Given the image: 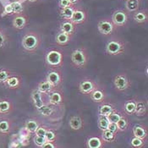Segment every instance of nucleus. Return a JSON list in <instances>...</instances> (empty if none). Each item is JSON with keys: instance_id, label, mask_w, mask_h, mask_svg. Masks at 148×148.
<instances>
[{"instance_id": "f257e3e1", "label": "nucleus", "mask_w": 148, "mask_h": 148, "mask_svg": "<svg viewBox=\"0 0 148 148\" xmlns=\"http://www.w3.org/2000/svg\"><path fill=\"white\" fill-rule=\"evenodd\" d=\"M42 37L38 32L34 31H29L24 35L21 41V44L24 50L27 53H35L42 45Z\"/></svg>"}, {"instance_id": "f03ea898", "label": "nucleus", "mask_w": 148, "mask_h": 148, "mask_svg": "<svg viewBox=\"0 0 148 148\" xmlns=\"http://www.w3.org/2000/svg\"><path fill=\"white\" fill-rule=\"evenodd\" d=\"M45 63L47 67L58 69L64 64V53L61 49L51 48L45 54Z\"/></svg>"}, {"instance_id": "7ed1b4c3", "label": "nucleus", "mask_w": 148, "mask_h": 148, "mask_svg": "<svg viewBox=\"0 0 148 148\" xmlns=\"http://www.w3.org/2000/svg\"><path fill=\"white\" fill-rule=\"evenodd\" d=\"M126 51V44L123 39L119 37L111 38L106 44L105 52L110 56H118L124 54Z\"/></svg>"}, {"instance_id": "20e7f679", "label": "nucleus", "mask_w": 148, "mask_h": 148, "mask_svg": "<svg viewBox=\"0 0 148 148\" xmlns=\"http://www.w3.org/2000/svg\"><path fill=\"white\" fill-rule=\"evenodd\" d=\"M89 54L84 47L75 48L71 53V63L74 67L77 69H84L88 64Z\"/></svg>"}, {"instance_id": "39448f33", "label": "nucleus", "mask_w": 148, "mask_h": 148, "mask_svg": "<svg viewBox=\"0 0 148 148\" xmlns=\"http://www.w3.org/2000/svg\"><path fill=\"white\" fill-rule=\"evenodd\" d=\"M116 26L109 18H103L97 23V30L104 36H110L116 31Z\"/></svg>"}, {"instance_id": "423d86ee", "label": "nucleus", "mask_w": 148, "mask_h": 148, "mask_svg": "<svg viewBox=\"0 0 148 148\" xmlns=\"http://www.w3.org/2000/svg\"><path fill=\"white\" fill-rule=\"evenodd\" d=\"M114 86L119 91H125L131 87V80L125 73H120L115 75Z\"/></svg>"}, {"instance_id": "0eeeda50", "label": "nucleus", "mask_w": 148, "mask_h": 148, "mask_svg": "<svg viewBox=\"0 0 148 148\" xmlns=\"http://www.w3.org/2000/svg\"><path fill=\"white\" fill-rule=\"evenodd\" d=\"M129 19H130V14L126 11L125 10H123V9L115 10L113 13L112 18H111L114 25L117 28L123 27L126 25L127 23L129 22Z\"/></svg>"}, {"instance_id": "6e6552de", "label": "nucleus", "mask_w": 148, "mask_h": 148, "mask_svg": "<svg viewBox=\"0 0 148 148\" xmlns=\"http://www.w3.org/2000/svg\"><path fill=\"white\" fill-rule=\"evenodd\" d=\"M46 80L49 82V84L53 87V88H57L62 83H63V74L60 70H58V69H52L47 75Z\"/></svg>"}, {"instance_id": "1a4fd4ad", "label": "nucleus", "mask_w": 148, "mask_h": 148, "mask_svg": "<svg viewBox=\"0 0 148 148\" xmlns=\"http://www.w3.org/2000/svg\"><path fill=\"white\" fill-rule=\"evenodd\" d=\"M29 24V16L25 14L21 13L14 15L12 20V25L15 30H23Z\"/></svg>"}, {"instance_id": "9d476101", "label": "nucleus", "mask_w": 148, "mask_h": 148, "mask_svg": "<svg viewBox=\"0 0 148 148\" xmlns=\"http://www.w3.org/2000/svg\"><path fill=\"white\" fill-rule=\"evenodd\" d=\"M87 18H88L87 11L85 9L75 7L70 21L74 23L75 25H77L84 24L87 21Z\"/></svg>"}, {"instance_id": "9b49d317", "label": "nucleus", "mask_w": 148, "mask_h": 148, "mask_svg": "<svg viewBox=\"0 0 148 148\" xmlns=\"http://www.w3.org/2000/svg\"><path fill=\"white\" fill-rule=\"evenodd\" d=\"M97 84L93 80L89 78H85L80 82L78 89L80 93L83 95H90L91 91L97 87Z\"/></svg>"}, {"instance_id": "f8f14e48", "label": "nucleus", "mask_w": 148, "mask_h": 148, "mask_svg": "<svg viewBox=\"0 0 148 148\" xmlns=\"http://www.w3.org/2000/svg\"><path fill=\"white\" fill-rule=\"evenodd\" d=\"M59 32L73 36L76 32V25H75L71 21H63L59 25Z\"/></svg>"}, {"instance_id": "ddd939ff", "label": "nucleus", "mask_w": 148, "mask_h": 148, "mask_svg": "<svg viewBox=\"0 0 148 148\" xmlns=\"http://www.w3.org/2000/svg\"><path fill=\"white\" fill-rule=\"evenodd\" d=\"M91 100L95 103H102L104 101L105 97H106V92L105 90L103 89L102 86H97V87L91 91L90 94Z\"/></svg>"}, {"instance_id": "4468645a", "label": "nucleus", "mask_w": 148, "mask_h": 148, "mask_svg": "<svg viewBox=\"0 0 148 148\" xmlns=\"http://www.w3.org/2000/svg\"><path fill=\"white\" fill-rule=\"evenodd\" d=\"M133 19L135 22L142 25L147 22L148 21V11L147 9L144 10H139L136 12L133 13Z\"/></svg>"}, {"instance_id": "2eb2a0df", "label": "nucleus", "mask_w": 148, "mask_h": 148, "mask_svg": "<svg viewBox=\"0 0 148 148\" xmlns=\"http://www.w3.org/2000/svg\"><path fill=\"white\" fill-rule=\"evenodd\" d=\"M4 85L9 89H18L21 86V79L18 75H11L4 82Z\"/></svg>"}, {"instance_id": "dca6fc26", "label": "nucleus", "mask_w": 148, "mask_h": 148, "mask_svg": "<svg viewBox=\"0 0 148 148\" xmlns=\"http://www.w3.org/2000/svg\"><path fill=\"white\" fill-rule=\"evenodd\" d=\"M71 38L72 36L65 33H63L61 32H58L55 36V42L60 47H64V46L68 45L71 41Z\"/></svg>"}, {"instance_id": "f3484780", "label": "nucleus", "mask_w": 148, "mask_h": 148, "mask_svg": "<svg viewBox=\"0 0 148 148\" xmlns=\"http://www.w3.org/2000/svg\"><path fill=\"white\" fill-rule=\"evenodd\" d=\"M140 6V0H127L125 1V10L129 14L135 13L139 10Z\"/></svg>"}, {"instance_id": "a211bd4d", "label": "nucleus", "mask_w": 148, "mask_h": 148, "mask_svg": "<svg viewBox=\"0 0 148 148\" xmlns=\"http://www.w3.org/2000/svg\"><path fill=\"white\" fill-rule=\"evenodd\" d=\"M32 99L33 101L35 107L37 109H40L42 107L44 106L43 99H42V94L40 91H37V90L32 91Z\"/></svg>"}, {"instance_id": "6ab92c4d", "label": "nucleus", "mask_w": 148, "mask_h": 148, "mask_svg": "<svg viewBox=\"0 0 148 148\" xmlns=\"http://www.w3.org/2000/svg\"><path fill=\"white\" fill-rule=\"evenodd\" d=\"M75 6H70L67 8H63L59 10V16L64 20V21H70L72 14L74 13Z\"/></svg>"}, {"instance_id": "aec40b11", "label": "nucleus", "mask_w": 148, "mask_h": 148, "mask_svg": "<svg viewBox=\"0 0 148 148\" xmlns=\"http://www.w3.org/2000/svg\"><path fill=\"white\" fill-rule=\"evenodd\" d=\"M63 102V95L59 91H53L49 93V103L52 105H58Z\"/></svg>"}, {"instance_id": "412c9836", "label": "nucleus", "mask_w": 148, "mask_h": 148, "mask_svg": "<svg viewBox=\"0 0 148 148\" xmlns=\"http://www.w3.org/2000/svg\"><path fill=\"white\" fill-rule=\"evenodd\" d=\"M53 87L49 84L48 81L43 80L42 82H40L37 86V91H40L42 94H47V93H50L51 91H53Z\"/></svg>"}, {"instance_id": "4be33fe9", "label": "nucleus", "mask_w": 148, "mask_h": 148, "mask_svg": "<svg viewBox=\"0 0 148 148\" xmlns=\"http://www.w3.org/2000/svg\"><path fill=\"white\" fill-rule=\"evenodd\" d=\"M10 41V37L9 34L3 29H1L0 30V48L6 47L9 44Z\"/></svg>"}, {"instance_id": "5701e85b", "label": "nucleus", "mask_w": 148, "mask_h": 148, "mask_svg": "<svg viewBox=\"0 0 148 148\" xmlns=\"http://www.w3.org/2000/svg\"><path fill=\"white\" fill-rule=\"evenodd\" d=\"M69 126L71 129H73L75 130H78L81 129V127H82V120L80 117L74 116L69 119Z\"/></svg>"}, {"instance_id": "b1692460", "label": "nucleus", "mask_w": 148, "mask_h": 148, "mask_svg": "<svg viewBox=\"0 0 148 148\" xmlns=\"http://www.w3.org/2000/svg\"><path fill=\"white\" fill-rule=\"evenodd\" d=\"M99 114L101 116H108L110 114H112L114 112V108L111 104L108 103H105L103 104L100 108H99Z\"/></svg>"}, {"instance_id": "393cba45", "label": "nucleus", "mask_w": 148, "mask_h": 148, "mask_svg": "<svg viewBox=\"0 0 148 148\" xmlns=\"http://www.w3.org/2000/svg\"><path fill=\"white\" fill-rule=\"evenodd\" d=\"M103 141L98 137H91L87 140L88 148H102Z\"/></svg>"}, {"instance_id": "a878e982", "label": "nucleus", "mask_w": 148, "mask_h": 148, "mask_svg": "<svg viewBox=\"0 0 148 148\" xmlns=\"http://www.w3.org/2000/svg\"><path fill=\"white\" fill-rule=\"evenodd\" d=\"M11 103L7 99L0 100V114H7L11 110Z\"/></svg>"}, {"instance_id": "bb28decb", "label": "nucleus", "mask_w": 148, "mask_h": 148, "mask_svg": "<svg viewBox=\"0 0 148 148\" xmlns=\"http://www.w3.org/2000/svg\"><path fill=\"white\" fill-rule=\"evenodd\" d=\"M133 134H134L135 137L141 139V140L145 139L147 136V131L141 126H136L133 130Z\"/></svg>"}, {"instance_id": "cd10ccee", "label": "nucleus", "mask_w": 148, "mask_h": 148, "mask_svg": "<svg viewBox=\"0 0 148 148\" xmlns=\"http://www.w3.org/2000/svg\"><path fill=\"white\" fill-rule=\"evenodd\" d=\"M11 5L14 15L17 14L23 13V11H24V5H23V3H21V2L13 1V2H11Z\"/></svg>"}, {"instance_id": "c85d7f7f", "label": "nucleus", "mask_w": 148, "mask_h": 148, "mask_svg": "<svg viewBox=\"0 0 148 148\" xmlns=\"http://www.w3.org/2000/svg\"><path fill=\"white\" fill-rule=\"evenodd\" d=\"M136 101H128L125 104V110L127 114H136Z\"/></svg>"}, {"instance_id": "c756f323", "label": "nucleus", "mask_w": 148, "mask_h": 148, "mask_svg": "<svg viewBox=\"0 0 148 148\" xmlns=\"http://www.w3.org/2000/svg\"><path fill=\"white\" fill-rule=\"evenodd\" d=\"M12 74L10 70L5 68H0V83L4 84V82L7 80V79Z\"/></svg>"}, {"instance_id": "7c9ffc66", "label": "nucleus", "mask_w": 148, "mask_h": 148, "mask_svg": "<svg viewBox=\"0 0 148 148\" xmlns=\"http://www.w3.org/2000/svg\"><path fill=\"white\" fill-rule=\"evenodd\" d=\"M38 127V123L35 120H29L25 124V130L30 133H35Z\"/></svg>"}, {"instance_id": "2f4dec72", "label": "nucleus", "mask_w": 148, "mask_h": 148, "mask_svg": "<svg viewBox=\"0 0 148 148\" xmlns=\"http://www.w3.org/2000/svg\"><path fill=\"white\" fill-rule=\"evenodd\" d=\"M109 124V121L107 118V116H101L98 119V126L102 130H106L108 129V126Z\"/></svg>"}, {"instance_id": "473e14b6", "label": "nucleus", "mask_w": 148, "mask_h": 148, "mask_svg": "<svg viewBox=\"0 0 148 148\" xmlns=\"http://www.w3.org/2000/svg\"><path fill=\"white\" fill-rule=\"evenodd\" d=\"M115 138V134L112 133L111 131L106 130H103V140L104 141L107 142H110L113 141Z\"/></svg>"}, {"instance_id": "72a5a7b5", "label": "nucleus", "mask_w": 148, "mask_h": 148, "mask_svg": "<svg viewBox=\"0 0 148 148\" xmlns=\"http://www.w3.org/2000/svg\"><path fill=\"white\" fill-rule=\"evenodd\" d=\"M10 125L9 121L7 120L0 121V133L6 134L10 131Z\"/></svg>"}, {"instance_id": "f704fd0d", "label": "nucleus", "mask_w": 148, "mask_h": 148, "mask_svg": "<svg viewBox=\"0 0 148 148\" xmlns=\"http://www.w3.org/2000/svg\"><path fill=\"white\" fill-rule=\"evenodd\" d=\"M147 110V106L143 102H136V114L138 115H142L145 114Z\"/></svg>"}, {"instance_id": "c9c22d12", "label": "nucleus", "mask_w": 148, "mask_h": 148, "mask_svg": "<svg viewBox=\"0 0 148 148\" xmlns=\"http://www.w3.org/2000/svg\"><path fill=\"white\" fill-rule=\"evenodd\" d=\"M116 125H117V127H118V130H125L126 129H127V127H128V122H127V120H126L125 118H123V117H121L120 118V119L116 123Z\"/></svg>"}, {"instance_id": "e433bc0d", "label": "nucleus", "mask_w": 148, "mask_h": 148, "mask_svg": "<svg viewBox=\"0 0 148 148\" xmlns=\"http://www.w3.org/2000/svg\"><path fill=\"white\" fill-rule=\"evenodd\" d=\"M107 118H108V119L109 123H114V124H116V123L120 119L121 115H120V114H119L118 113L113 112L112 114H110L108 116H107Z\"/></svg>"}, {"instance_id": "4c0bfd02", "label": "nucleus", "mask_w": 148, "mask_h": 148, "mask_svg": "<svg viewBox=\"0 0 148 148\" xmlns=\"http://www.w3.org/2000/svg\"><path fill=\"white\" fill-rule=\"evenodd\" d=\"M130 143H131V146L134 148H140L142 147V146H143V140L136 138V137H134L131 140Z\"/></svg>"}, {"instance_id": "58836bf2", "label": "nucleus", "mask_w": 148, "mask_h": 148, "mask_svg": "<svg viewBox=\"0 0 148 148\" xmlns=\"http://www.w3.org/2000/svg\"><path fill=\"white\" fill-rule=\"evenodd\" d=\"M55 138H56V136H55V134H54L53 131H52V130H47L45 135L46 141L53 142L55 140Z\"/></svg>"}, {"instance_id": "ea45409f", "label": "nucleus", "mask_w": 148, "mask_h": 148, "mask_svg": "<svg viewBox=\"0 0 148 148\" xmlns=\"http://www.w3.org/2000/svg\"><path fill=\"white\" fill-rule=\"evenodd\" d=\"M14 14H13V9H12L11 3L6 4L3 8V14H2V16H5V15H11Z\"/></svg>"}, {"instance_id": "a19ab883", "label": "nucleus", "mask_w": 148, "mask_h": 148, "mask_svg": "<svg viewBox=\"0 0 148 148\" xmlns=\"http://www.w3.org/2000/svg\"><path fill=\"white\" fill-rule=\"evenodd\" d=\"M46 132H47V130H46L45 128H44V127L40 126V127H38V128L36 129V130L35 134H36V136H40V137H42V138H45Z\"/></svg>"}, {"instance_id": "79ce46f5", "label": "nucleus", "mask_w": 148, "mask_h": 148, "mask_svg": "<svg viewBox=\"0 0 148 148\" xmlns=\"http://www.w3.org/2000/svg\"><path fill=\"white\" fill-rule=\"evenodd\" d=\"M34 142L35 144L37 146V147H42L44 143L46 142V140L45 138H42V137H40V136H35L34 138Z\"/></svg>"}, {"instance_id": "37998d69", "label": "nucleus", "mask_w": 148, "mask_h": 148, "mask_svg": "<svg viewBox=\"0 0 148 148\" xmlns=\"http://www.w3.org/2000/svg\"><path fill=\"white\" fill-rule=\"evenodd\" d=\"M58 6L60 7V9H63V8H67L73 5L69 3V0H58Z\"/></svg>"}, {"instance_id": "c03bdc74", "label": "nucleus", "mask_w": 148, "mask_h": 148, "mask_svg": "<svg viewBox=\"0 0 148 148\" xmlns=\"http://www.w3.org/2000/svg\"><path fill=\"white\" fill-rule=\"evenodd\" d=\"M108 130H109V131H111L112 133H117L118 132V127H117V125L116 124H114V123H109L108 124V129H107Z\"/></svg>"}, {"instance_id": "a18cd8bd", "label": "nucleus", "mask_w": 148, "mask_h": 148, "mask_svg": "<svg viewBox=\"0 0 148 148\" xmlns=\"http://www.w3.org/2000/svg\"><path fill=\"white\" fill-rule=\"evenodd\" d=\"M41 148H55V146L53 145V142L46 141L45 143L41 147Z\"/></svg>"}, {"instance_id": "49530a36", "label": "nucleus", "mask_w": 148, "mask_h": 148, "mask_svg": "<svg viewBox=\"0 0 148 148\" xmlns=\"http://www.w3.org/2000/svg\"><path fill=\"white\" fill-rule=\"evenodd\" d=\"M69 3L73 5V6H75L77 3H79L80 2V0H69Z\"/></svg>"}, {"instance_id": "de8ad7c7", "label": "nucleus", "mask_w": 148, "mask_h": 148, "mask_svg": "<svg viewBox=\"0 0 148 148\" xmlns=\"http://www.w3.org/2000/svg\"><path fill=\"white\" fill-rule=\"evenodd\" d=\"M28 2H30V3H36L38 0H27Z\"/></svg>"}, {"instance_id": "09e8293b", "label": "nucleus", "mask_w": 148, "mask_h": 148, "mask_svg": "<svg viewBox=\"0 0 148 148\" xmlns=\"http://www.w3.org/2000/svg\"><path fill=\"white\" fill-rule=\"evenodd\" d=\"M14 1H19V2H21V3H23L24 1H25V0H14Z\"/></svg>"}, {"instance_id": "8fccbe9b", "label": "nucleus", "mask_w": 148, "mask_h": 148, "mask_svg": "<svg viewBox=\"0 0 148 148\" xmlns=\"http://www.w3.org/2000/svg\"><path fill=\"white\" fill-rule=\"evenodd\" d=\"M1 29H2V28H1V27H0V30H1Z\"/></svg>"}, {"instance_id": "3c124183", "label": "nucleus", "mask_w": 148, "mask_h": 148, "mask_svg": "<svg viewBox=\"0 0 148 148\" xmlns=\"http://www.w3.org/2000/svg\"><path fill=\"white\" fill-rule=\"evenodd\" d=\"M125 1H127V0H125Z\"/></svg>"}]
</instances>
